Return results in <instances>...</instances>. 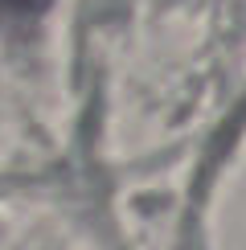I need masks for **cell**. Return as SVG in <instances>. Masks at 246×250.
Instances as JSON below:
<instances>
[{
    "label": "cell",
    "mask_w": 246,
    "mask_h": 250,
    "mask_svg": "<svg viewBox=\"0 0 246 250\" xmlns=\"http://www.w3.org/2000/svg\"><path fill=\"white\" fill-rule=\"evenodd\" d=\"M45 4H49V0H0V13H4V17H33Z\"/></svg>",
    "instance_id": "obj_1"
}]
</instances>
